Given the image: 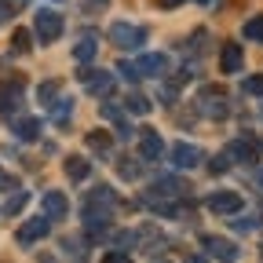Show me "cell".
I'll use <instances>...</instances> for the list:
<instances>
[{
    "instance_id": "1",
    "label": "cell",
    "mask_w": 263,
    "mask_h": 263,
    "mask_svg": "<svg viewBox=\"0 0 263 263\" xmlns=\"http://www.w3.org/2000/svg\"><path fill=\"white\" fill-rule=\"evenodd\" d=\"M114 186H95L88 197H84V223H88V230L95 234V230H106V223H110V209H114Z\"/></svg>"
},
{
    "instance_id": "2",
    "label": "cell",
    "mask_w": 263,
    "mask_h": 263,
    "mask_svg": "<svg viewBox=\"0 0 263 263\" xmlns=\"http://www.w3.org/2000/svg\"><path fill=\"white\" fill-rule=\"evenodd\" d=\"M33 33H37L41 44H55L62 37V15L51 11V8H41L37 15H33Z\"/></svg>"
},
{
    "instance_id": "3",
    "label": "cell",
    "mask_w": 263,
    "mask_h": 263,
    "mask_svg": "<svg viewBox=\"0 0 263 263\" xmlns=\"http://www.w3.org/2000/svg\"><path fill=\"white\" fill-rule=\"evenodd\" d=\"M197 114L209 117V121H223V117L230 114L227 95H223V91H216V88H205L201 95H197Z\"/></svg>"
},
{
    "instance_id": "4",
    "label": "cell",
    "mask_w": 263,
    "mask_h": 263,
    "mask_svg": "<svg viewBox=\"0 0 263 263\" xmlns=\"http://www.w3.org/2000/svg\"><path fill=\"white\" fill-rule=\"evenodd\" d=\"M110 41H114L117 48L132 51V48L146 44V29H143V26H132V22H114V26H110Z\"/></svg>"
},
{
    "instance_id": "5",
    "label": "cell",
    "mask_w": 263,
    "mask_h": 263,
    "mask_svg": "<svg viewBox=\"0 0 263 263\" xmlns=\"http://www.w3.org/2000/svg\"><path fill=\"white\" fill-rule=\"evenodd\" d=\"M22 91H26V81L22 77H11V81H0V114H15L22 106Z\"/></svg>"
},
{
    "instance_id": "6",
    "label": "cell",
    "mask_w": 263,
    "mask_h": 263,
    "mask_svg": "<svg viewBox=\"0 0 263 263\" xmlns=\"http://www.w3.org/2000/svg\"><path fill=\"white\" fill-rule=\"evenodd\" d=\"M205 205L216 216H234V212H241V194L238 190H216V194H209Z\"/></svg>"
},
{
    "instance_id": "7",
    "label": "cell",
    "mask_w": 263,
    "mask_h": 263,
    "mask_svg": "<svg viewBox=\"0 0 263 263\" xmlns=\"http://www.w3.org/2000/svg\"><path fill=\"white\" fill-rule=\"evenodd\" d=\"M201 245H205V249H209V256H216L219 263H238V259H241L238 245L230 241V238H216V234H205V238H201Z\"/></svg>"
},
{
    "instance_id": "8",
    "label": "cell",
    "mask_w": 263,
    "mask_h": 263,
    "mask_svg": "<svg viewBox=\"0 0 263 263\" xmlns=\"http://www.w3.org/2000/svg\"><path fill=\"white\" fill-rule=\"evenodd\" d=\"M81 81H84V88L91 91V95H110L114 91V73H106V70H88V66H84V70L77 73Z\"/></svg>"
},
{
    "instance_id": "9",
    "label": "cell",
    "mask_w": 263,
    "mask_h": 263,
    "mask_svg": "<svg viewBox=\"0 0 263 263\" xmlns=\"http://www.w3.org/2000/svg\"><path fill=\"white\" fill-rule=\"evenodd\" d=\"M51 234V219L48 216H37V219H26L18 227V245H33V241H41Z\"/></svg>"
},
{
    "instance_id": "10",
    "label": "cell",
    "mask_w": 263,
    "mask_h": 263,
    "mask_svg": "<svg viewBox=\"0 0 263 263\" xmlns=\"http://www.w3.org/2000/svg\"><path fill=\"white\" fill-rule=\"evenodd\" d=\"M201 161H205L201 146H194V143H176L172 146V164H176V168H197Z\"/></svg>"
},
{
    "instance_id": "11",
    "label": "cell",
    "mask_w": 263,
    "mask_h": 263,
    "mask_svg": "<svg viewBox=\"0 0 263 263\" xmlns=\"http://www.w3.org/2000/svg\"><path fill=\"white\" fill-rule=\"evenodd\" d=\"M136 66V73L139 77H164V70H168V59L150 51V55H139V62H132Z\"/></svg>"
},
{
    "instance_id": "12",
    "label": "cell",
    "mask_w": 263,
    "mask_h": 263,
    "mask_svg": "<svg viewBox=\"0 0 263 263\" xmlns=\"http://www.w3.org/2000/svg\"><path fill=\"white\" fill-rule=\"evenodd\" d=\"M164 154V143H161V136L154 128H143V136H139V157L143 161H157Z\"/></svg>"
},
{
    "instance_id": "13",
    "label": "cell",
    "mask_w": 263,
    "mask_h": 263,
    "mask_svg": "<svg viewBox=\"0 0 263 263\" xmlns=\"http://www.w3.org/2000/svg\"><path fill=\"white\" fill-rule=\"evenodd\" d=\"M41 205H44V216L48 219H66V212H70V201H66L62 190H48Z\"/></svg>"
},
{
    "instance_id": "14",
    "label": "cell",
    "mask_w": 263,
    "mask_h": 263,
    "mask_svg": "<svg viewBox=\"0 0 263 263\" xmlns=\"http://www.w3.org/2000/svg\"><path fill=\"white\" fill-rule=\"evenodd\" d=\"M99 114H103V117H106L110 124H117V136H124V139L132 136V132H136V128L128 124V114H124V110H121L117 103H103V106H99Z\"/></svg>"
},
{
    "instance_id": "15",
    "label": "cell",
    "mask_w": 263,
    "mask_h": 263,
    "mask_svg": "<svg viewBox=\"0 0 263 263\" xmlns=\"http://www.w3.org/2000/svg\"><path fill=\"white\" fill-rule=\"evenodd\" d=\"M241 62H245L241 44H223V51H219V70H223V73H238Z\"/></svg>"
},
{
    "instance_id": "16",
    "label": "cell",
    "mask_w": 263,
    "mask_h": 263,
    "mask_svg": "<svg viewBox=\"0 0 263 263\" xmlns=\"http://www.w3.org/2000/svg\"><path fill=\"white\" fill-rule=\"evenodd\" d=\"M11 132H15L22 143H33V139L41 136V121H37V117H15V121H11Z\"/></svg>"
},
{
    "instance_id": "17",
    "label": "cell",
    "mask_w": 263,
    "mask_h": 263,
    "mask_svg": "<svg viewBox=\"0 0 263 263\" xmlns=\"http://www.w3.org/2000/svg\"><path fill=\"white\" fill-rule=\"evenodd\" d=\"M62 168H66V176H70L73 183H81V179H88V172H91V161H88V157H81V154H70Z\"/></svg>"
},
{
    "instance_id": "18",
    "label": "cell",
    "mask_w": 263,
    "mask_h": 263,
    "mask_svg": "<svg viewBox=\"0 0 263 263\" xmlns=\"http://www.w3.org/2000/svg\"><path fill=\"white\" fill-rule=\"evenodd\" d=\"M223 154H227V157H234V161H241V164H252V161H256V146L245 143V139H234Z\"/></svg>"
},
{
    "instance_id": "19",
    "label": "cell",
    "mask_w": 263,
    "mask_h": 263,
    "mask_svg": "<svg viewBox=\"0 0 263 263\" xmlns=\"http://www.w3.org/2000/svg\"><path fill=\"white\" fill-rule=\"evenodd\" d=\"M95 51H99V37H95V33H84V37L77 41V48H73V59L77 62H91Z\"/></svg>"
},
{
    "instance_id": "20",
    "label": "cell",
    "mask_w": 263,
    "mask_h": 263,
    "mask_svg": "<svg viewBox=\"0 0 263 263\" xmlns=\"http://www.w3.org/2000/svg\"><path fill=\"white\" fill-rule=\"evenodd\" d=\"M51 121L59 124V128H66L73 121V99H55L51 103Z\"/></svg>"
},
{
    "instance_id": "21",
    "label": "cell",
    "mask_w": 263,
    "mask_h": 263,
    "mask_svg": "<svg viewBox=\"0 0 263 263\" xmlns=\"http://www.w3.org/2000/svg\"><path fill=\"white\" fill-rule=\"evenodd\" d=\"M183 190H190V186H183L179 179H157V183H154V194H150V197H179Z\"/></svg>"
},
{
    "instance_id": "22",
    "label": "cell",
    "mask_w": 263,
    "mask_h": 263,
    "mask_svg": "<svg viewBox=\"0 0 263 263\" xmlns=\"http://www.w3.org/2000/svg\"><path fill=\"white\" fill-rule=\"evenodd\" d=\"M241 33H245V41H256V44H263V15H252V18L241 26Z\"/></svg>"
},
{
    "instance_id": "23",
    "label": "cell",
    "mask_w": 263,
    "mask_h": 263,
    "mask_svg": "<svg viewBox=\"0 0 263 263\" xmlns=\"http://www.w3.org/2000/svg\"><path fill=\"white\" fill-rule=\"evenodd\" d=\"M84 139H88V146H91V150H99V154H106V150H110V132H103V128L88 132Z\"/></svg>"
},
{
    "instance_id": "24",
    "label": "cell",
    "mask_w": 263,
    "mask_h": 263,
    "mask_svg": "<svg viewBox=\"0 0 263 263\" xmlns=\"http://www.w3.org/2000/svg\"><path fill=\"white\" fill-rule=\"evenodd\" d=\"M26 201H29V194L26 190H15L8 201H4V216H15V212H22L26 209Z\"/></svg>"
},
{
    "instance_id": "25",
    "label": "cell",
    "mask_w": 263,
    "mask_h": 263,
    "mask_svg": "<svg viewBox=\"0 0 263 263\" xmlns=\"http://www.w3.org/2000/svg\"><path fill=\"white\" fill-rule=\"evenodd\" d=\"M59 88H62L59 81H44V84L37 88V99H41V103H44V106H51V103H55V99H59Z\"/></svg>"
},
{
    "instance_id": "26",
    "label": "cell",
    "mask_w": 263,
    "mask_h": 263,
    "mask_svg": "<svg viewBox=\"0 0 263 263\" xmlns=\"http://www.w3.org/2000/svg\"><path fill=\"white\" fill-rule=\"evenodd\" d=\"M124 106H128L132 114H139V117H143V114H150V99L136 91V95H128V99H124Z\"/></svg>"
},
{
    "instance_id": "27",
    "label": "cell",
    "mask_w": 263,
    "mask_h": 263,
    "mask_svg": "<svg viewBox=\"0 0 263 263\" xmlns=\"http://www.w3.org/2000/svg\"><path fill=\"white\" fill-rule=\"evenodd\" d=\"M29 41H33V37H29V29H15V37H11V48H15L18 55H26V51L33 48Z\"/></svg>"
},
{
    "instance_id": "28",
    "label": "cell",
    "mask_w": 263,
    "mask_h": 263,
    "mask_svg": "<svg viewBox=\"0 0 263 263\" xmlns=\"http://www.w3.org/2000/svg\"><path fill=\"white\" fill-rule=\"evenodd\" d=\"M117 172H121V179H139L143 168H139V161H128V157H124V161L117 164Z\"/></svg>"
},
{
    "instance_id": "29",
    "label": "cell",
    "mask_w": 263,
    "mask_h": 263,
    "mask_svg": "<svg viewBox=\"0 0 263 263\" xmlns=\"http://www.w3.org/2000/svg\"><path fill=\"white\" fill-rule=\"evenodd\" d=\"M256 227H259L256 216H238V219H234V230H238V234H252Z\"/></svg>"
},
{
    "instance_id": "30",
    "label": "cell",
    "mask_w": 263,
    "mask_h": 263,
    "mask_svg": "<svg viewBox=\"0 0 263 263\" xmlns=\"http://www.w3.org/2000/svg\"><path fill=\"white\" fill-rule=\"evenodd\" d=\"M227 168H230V157H227V154H219V157L209 161V172H212V176H223Z\"/></svg>"
},
{
    "instance_id": "31",
    "label": "cell",
    "mask_w": 263,
    "mask_h": 263,
    "mask_svg": "<svg viewBox=\"0 0 263 263\" xmlns=\"http://www.w3.org/2000/svg\"><path fill=\"white\" fill-rule=\"evenodd\" d=\"M245 91H249V95H263V73L249 77V81H245Z\"/></svg>"
},
{
    "instance_id": "32",
    "label": "cell",
    "mask_w": 263,
    "mask_h": 263,
    "mask_svg": "<svg viewBox=\"0 0 263 263\" xmlns=\"http://www.w3.org/2000/svg\"><path fill=\"white\" fill-rule=\"evenodd\" d=\"M22 4H26V0H0V11H4V15H18Z\"/></svg>"
},
{
    "instance_id": "33",
    "label": "cell",
    "mask_w": 263,
    "mask_h": 263,
    "mask_svg": "<svg viewBox=\"0 0 263 263\" xmlns=\"http://www.w3.org/2000/svg\"><path fill=\"white\" fill-rule=\"evenodd\" d=\"M0 190H18V179L11 172H4V168H0Z\"/></svg>"
},
{
    "instance_id": "34",
    "label": "cell",
    "mask_w": 263,
    "mask_h": 263,
    "mask_svg": "<svg viewBox=\"0 0 263 263\" xmlns=\"http://www.w3.org/2000/svg\"><path fill=\"white\" fill-rule=\"evenodd\" d=\"M103 263H132V259H128V252H124V249H117V252H106V256H103Z\"/></svg>"
},
{
    "instance_id": "35",
    "label": "cell",
    "mask_w": 263,
    "mask_h": 263,
    "mask_svg": "<svg viewBox=\"0 0 263 263\" xmlns=\"http://www.w3.org/2000/svg\"><path fill=\"white\" fill-rule=\"evenodd\" d=\"M117 73L128 77V81H139V73H136V66H132V62H121V66H117Z\"/></svg>"
},
{
    "instance_id": "36",
    "label": "cell",
    "mask_w": 263,
    "mask_h": 263,
    "mask_svg": "<svg viewBox=\"0 0 263 263\" xmlns=\"http://www.w3.org/2000/svg\"><path fill=\"white\" fill-rule=\"evenodd\" d=\"M161 8H176V4H183V0H157Z\"/></svg>"
},
{
    "instance_id": "37",
    "label": "cell",
    "mask_w": 263,
    "mask_h": 263,
    "mask_svg": "<svg viewBox=\"0 0 263 263\" xmlns=\"http://www.w3.org/2000/svg\"><path fill=\"white\" fill-rule=\"evenodd\" d=\"M256 183H259V186H263V168H259V176H256Z\"/></svg>"
},
{
    "instance_id": "38",
    "label": "cell",
    "mask_w": 263,
    "mask_h": 263,
    "mask_svg": "<svg viewBox=\"0 0 263 263\" xmlns=\"http://www.w3.org/2000/svg\"><path fill=\"white\" fill-rule=\"evenodd\" d=\"M197 4H216V0H197Z\"/></svg>"
},
{
    "instance_id": "39",
    "label": "cell",
    "mask_w": 263,
    "mask_h": 263,
    "mask_svg": "<svg viewBox=\"0 0 263 263\" xmlns=\"http://www.w3.org/2000/svg\"><path fill=\"white\" fill-rule=\"evenodd\" d=\"M186 263H201V259H197V256H194V259H186Z\"/></svg>"
},
{
    "instance_id": "40",
    "label": "cell",
    "mask_w": 263,
    "mask_h": 263,
    "mask_svg": "<svg viewBox=\"0 0 263 263\" xmlns=\"http://www.w3.org/2000/svg\"><path fill=\"white\" fill-rule=\"evenodd\" d=\"M259 114H263V110H259Z\"/></svg>"
}]
</instances>
